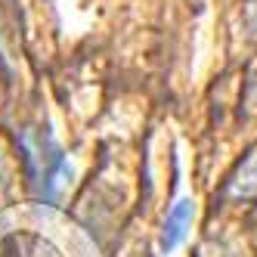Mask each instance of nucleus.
Wrapping results in <instances>:
<instances>
[{
    "label": "nucleus",
    "instance_id": "f257e3e1",
    "mask_svg": "<svg viewBox=\"0 0 257 257\" xmlns=\"http://www.w3.org/2000/svg\"><path fill=\"white\" fill-rule=\"evenodd\" d=\"M192 217H195V201H192V198H180L177 205L168 211V217H164V226H161V238H158V245H161L164 254H171L174 248L183 245V238L189 235Z\"/></svg>",
    "mask_w": 257,
    "mask_h": 257
}]
</instances>
